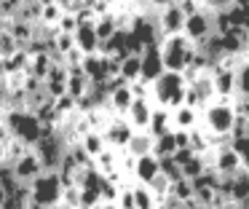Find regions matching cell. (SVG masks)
Returning <instances> with one entry per match:
<instances>
[{"label":"cell","instance_id":"cell-6","mask_svg":"<svg viewBox=\"0 0 249 209\" xmlns=\"http://www.w3.org/2000/svg\"><path fill=\"white\" fill-rule=\"evenodd\" d=\"M185 19L188 16L182 14V8H179L177 3H172L169 8L158 11L156 14V30H158V38H166V35H179L185 27Z\"/></svg>","mask_w":249,"mask_h":209},{"label":"cell","instance_id":"cell-35","mask_svg":"<svg viewBox=\"0 0 249 209\" xmlns=\"http://www.w3.org/2000/svg\"><path fill=\"white\" fill-rule=\"evenodd\" d=\"M236 94L249 96V62H244L236 70Z\"/></svg>","mask_w":249,"mask_h":209},{"label":"cell","instance_id":"cell-47","mask_svg":"<svg viewBox=\"0 0 249 209\" xmlns=\"http://www.w3.org/2000/svg\"><path fill=\"white\" fill-rule=\"evenodd\" d=\"M244 51H249V27L244 30Z\"/></svg>","mask_w":249,"mask_h":209},{"label":"cell","instance_id":"cell-25","mask_svg":"<svg viewBox=\"0 0 249 209\" xmlns=\"http://www.w3.org/2000/svg\"><path fill=\"white\" fill-rule=\"evenodd\" d=\"M81 145H83V150L89 153V158H99V155L107 150V139H105V134L102 132H89V134H83L81 137Z\"/></svg>","mask_w":249,"mask_h":209},{"label":"cell","instance_id":"cell-2","mask_svg":"<svg viewBox=\"0 0 249 209\" xmlns=\"http://www.w3.org/2000/svg\"><path fill=\"white\" fill-rule=\"evenodd\" d=\"M158 51H161V62L163 70L169 73H185L190 67V62L196 59L198 54V46L190 43L188 38L179 32V35H166L158 40Z\"/></svg>","mask_w":249,"mask_h":209},{"label":"cell","instance_id":"cell-50","mask_svg":"<svg viewBox=\"0 0 249 209\" xmlns=\"http://www.w3.org/2000/svg\"><path fill=\"white\" fill-rule=\"evenodd\" d=\"M81 209H91V207H81Z\"/></svg>","mask_w":249,"mask_h":209},{"label":"cell","instance_id":"cell-52","mask_svg":"<svg viewBox=\"0 0 249 209\" xmlns=\"http://www.w3.org/2000/svg\"><path fill=\"white\" fill-rule=\"evenodd\" d=\"M0 19H3V16H0Z\"/></svg>","mask_w":249,"mask_h":209},{"label":"cell","instance_id":"cell-20","mask_svg":"<svg viewBox=\"0 0 249 209\" xmlns=\"http://www.w3.org/2000/svg\"><path fill=\"white\" fill-rule=\"evenodd\" d=\"M54 59H51V54L49 51H43V54H35V57H30V70H27V75H33V78H38V80H46L49 78V73L54 70Z\"/></svg>","mask_w":249,"mask_h":209},{"label":"cell","instance_id":"cell-38","mask_svg":"<svg viewBox=\"0 0 249 209\" xmlns=\"http://www.w3.org/2000/svg\"><path fill=\"white\" fill-rule=\"evenodd\" d=\"M233 110H236L238 118L249 121V96H244V94H236V96H233Z\"/></svg>","mask_w":249,"mask_h":209},{"label":"cell","instance_id":"cell-31","mask_svg":"<svg viewBox=\"0 0 249 209\" xmlns=\"http://www.w3.org/2000/svg\"><path fill=\"white\" fill-rule=\"evenodd\" d=\"M59 19H62V8H59L56 3H51V5H40V16H38V21H40L43 27H54V30H56Z\"/></svg>","mask_w":249,"mask_h":209},{"label":"cell","instance_id":"cell-1","mask_svg":"<svg viewBox=\"0 0 249 209\" xmlns=\"http://www.w3.org/2000/svg\"><path fill=\"white\" fill-rule=\"evenodd\" d=\"M185 94H188V80L182 73H161V78H156L150 83V102L163 110H177L185 105Z\"/></svg>","mask_w":249,"mask_h":209},{"label":"cell","instance_id":"cell-34","mask_svg":"<svg viewBox=\"0 0 249 209\" xmlns=\"http://www.w3.org/2000/svg\"><path fill=\"white\" fill-rule=\"evenodd\" d=\"M204 171H206V164H204L201 155H193V158L182 166V177H188V180H196V177H201Z\"/></svg>","mask_w":249,"mask_h":209},{"label":"cell","instance_id":"cell-36","mask_svg":"<svg viewBox=\"0 0 249 209\" xmlns=\"http://www.w3.org/2000/svg\"><path fill=\"white\" fill-rule=\"evenodd\" d=\"M78 30V19L75 14H62L59 24H56V32H65V35H75Z\"/></svg>","mask_w":249,"mask_h":209},{"label":"cell","instance_id":"cell-26","mask_svg":"<svg viewBox=\"0 0 249 209\" xmlns=\"http://www.w3.org/2000/svg\"><path fill=\"white\" fill-rule=\"evenodd\" d=\"M177 150H179V148H177V137H174V132L161 134V137H156V142H153V155H156L158 161L172 158Z\"/></svg>","mask_w":249,"mask_h":209},{"label":"cell","instance_id":"cell-4","mask_svg":"<svg viewBox=\"0 0 249 209\" xmlns=\"http://www.w3.org/2000/svg\"><path fill=\"white\" fill-rule=\"evenodd\" d=\"M62 190H65V185H62L59 171H51V169H46L43 174H38L33 182H30V196L38 198L40 204H46L49 209L59 207Z\"/></svg>","mask_w":249,"mask_h":209},{"label":"cell","instance_id":"cell-24","mask_svg":"<svg viewBox=\"0 0 249 209\" xmlns=\"http://www.w3.org/2000/svg\"><path fill=\"white\" fill-rule=\"evenodd\" d=\"M94 30H97V38H99L102 43L118 35V19H115V11L97 16V21H94Z\"/></svg>","mask_w":249,"mask_h":209},{"label":"cell","instance_id":"cell-14","mask_svg":"<svg viewBox=\"0 0 249 209\" xmlns=\"http://www.w3.org/2000/svg\"><path fill=\"white\" fill-rule=\"evenodd\" d=\"M212 80H214L217 96H236V70H225L212 64Z\"/></svg>","mask_w":249,"mask_h":209},{"label":"cell","instance_id":"cell-15","mask_svg":"<svg viewBox=\"0 0 249 209\" xmlns=\"http://www.w3.org/2000/svg\"><path fill=\"white\" fill-rule=\"evenodd\" d=\"M99 38L94 24H78L75 30V48L83 54V57H91V54H99Z\"/></svg>","mask_w":249,"mask_h":209},{"label":"cell","instance_id":"cell-39","mask_svg":"<svg viewBox=\"0 0 249 209\" xmlns=\"http://www.w3.org/2000/svg\"><path fill=\"white\" fill-rule=\"evenodd\" d=\"M134 188V185H131ZM131 188H121V193H118V207L121 209H134V190H131Z\"/></svg>","mask_w":249,"mask_h":209},{"label":"cell","instance_id":"cell-23","mask_svg":"<svg viewBox=\"0 0 249 209\" xmlns=\"http://www.w3.org/2000/svg\"><path fill=\"white\" fill-rule=\"evenodd\" d=\"M166 132H172V113L163 110V107H156V110H153V118H150V126H147V134L156 139Z\"/></svg>","mask_w":249,"mask_h":209},{"label":"cell","instance_id":"cell-44","mask_svg":"<svg viewBox=\"0 0 249 209\" xmlns=\"http://www.w3.org/2000/svg\"><path fill=\"white\" fill-rule=\"evenodd\" d=\"M6 198H8V188L0 182V209H3V204H6Z\"/></svg>","mask_w":249,"mask_h":209},{"label":"cell","instance_id":"cell-40","mask_svg":"<svg viewBox=\"0 0 249 209\" xmlns=\"http://www.w3.org/2000/svg\"><path fill=\"white\" fill-rule=\"evenodd\" d=\"M177 5L182 8V14H185V16L198 14V11H201V0H177Z\"/></svg>","mask_w":249,"mask_h":209},{"label":"cell","instance_id":"cell-51","mask_svg":"<svg viewBox=\"0 0 249 209\" xmlns=\"http://www.w3.org/2000/svg\"><path fill=\"white\" fill-rule=\"evenodd\" d=\"M247 174H249V166H247Z\"/></svg>","mask_w":249,"mask_h":209},{"label":"cell","instance_id":"cell-37","mask_svg":"<svg viewBox=\"0 0 249 209\" xmlns=\"http://www.w3.org/2000/svg\"><path fill=\"white\" fill-rule=\"evenodd\" d=\"M161 171H163V174H166L172 182H177L179 177H182V169H179V164H177L174 158H163V161H161Z\"/></svg>","mask_w":249,"mask_h":209},{"label":"cell","instance_id":"cell-9","mask_svg":"<svg viewBox=\"0 0 249 209\" xmlns=\"http://www.w3.org/2000/svg\"><path fill=\"white\" fill-rule=\"evenodd\" d=\"M43 164H40V158H38V153L35 150H27V153L22 155V158H17L11 164V174L17 177L19 182H33L38 174H43Z\"/></svg>","mask_w":249,"mask_h":209},{"label":"cell","instance_id":"cell-43","mask_svg":"<svg viewBox=\"0 0 249 209\" xmlns=\"http://www.w3.org/2000/svg\"><path fill=\"white\" fill-rule=\"evenodd\" d=\"M24 209H49V207H46V204H40L38 198L27 196V198H24Z\"/></svg>","mask_w":249,"mask_h":209},{"label":"cell","instance_id":"cell-33","mask_svg":"<svg viewBox=\"0 0 249 209\" xmlns=\"http://www.w3.org/2000/svg\"><path fill=\"white\" fill-rule=\"evenodd\" d=\"M17 51H22V46L17 43V38H14L8 30H0V59L14 57Z\"/></svg>","mask_w":249,"mask_h":209},{"label":"cell","instance_id":"cell-22","mask_svg":"<svg viewBox=\"0 0 249 209\" xmlns=\"http://www.w3.org/2000/svg\"><path fill=\"white\" fill-rule=\"evenodd\" d=\"M121 78L126 83H134L142 78V54H126L121 59Z\"/></svg>","mask_w":249,"mask_h":209},{"label":"cell","instance_id":"cell-28","mask_svg":"<svg viewBox=\"0 0 249 209\" xmlns=\"http://www.w3.org/2000/svg\"><path fill=\"white\" fill-rule=\"evenodd\" d=\"M172 198H177L179 204H188L196 198V190H193V180L188 177H179L177 182H172Z\"/></svg>","mask_w":249,"mask_h":209},{"label":"cell","instance_id":"cell-19","mask_svg":"<svg viewBox=\"0 0 249 209\" xmlns=\"http://www.w3.org/2000/svg\"><path fill=\"white\" fill-rule=\"evenodd\" d=\"M8 32H11L14 38H17V43L22 48H27V43L35 38V21H27V19H11L6 27Z\"/></svg>","mask_w":249,"mask_h":209},{"label":"cell","instance_id":"cell-29","mask_svg":"<svg viewBox=\"0 0 249 209\" xmlns=\"http://www.w3.org/2000/svg\"><path fill=\"white\" fill-rule=\"evenodd\" d=\"M131 190H134V209H156V196H153V190L147 185L137 182Z\"/></svg>","mask_w":249,"mask_h":209},{"label":"cell","instance_id":"cell-21","mask_svg":"<svg viewBox=\"0 0 249 209\" xmlns=\"http://www.w3.org/2000/svg\"><path fill=\"white\" fill-rule=\"evenodd\" d=\"M190 89L198 94V99H201V107H206L212 99L217 96V91H214V80H212V70L209 73H204V75H198V78L190 83Z\"/></svg>","mask_w":249,"mask_h":209},{"label":"cell","instance_id":"cell-46","mask_svg":"<svg viewBox=\"0 0 249 209\" xmlns=\"http://www.w3.org/2000/svg\"><path fill=\"white\" fill-rule=\"evenodd\" d=\"M97 209H121V207H118L115 201H105V204H99Z\"/></svg>","mask_w":249,"mask_h":209},{"label":"cell","instance_id":"cell-32","mask_svg":"<svg viewBox=\"0 0 249 209\" xmlns=\"http://www.w3.org/2000/svg\"><path fill=\"white\" fill-rule=\"evenodd\" d=\"M62 209H81V185H67L62 190V201H59Z\"/></svg>","mask_w":249,"mask_h":209},{"label":"cell","instance_id":"cell-17","mask_svg":"<svg viewBox=\"0 0 249 209\" xmlns=\"http://www.w3.org/2000/svg\"><path fill=\"white\" fill-rule=\"evenodd\" d=\"M131 102H134V94H131V86L129 83L113 89V91H110V96H107V105H110V110H113L115 115H126L129 107H131Z\"/></svg>","mask_w":249,"mask_h":209},{"label":"cell","instance_id":"cell-49","mask_svg":"<svg viewBox=\"0 0 249 209\" xmlns=\"http://www.w3.org/2000/svg\"><path fill=\"white\" fill-rule=\"evenodd\" d=\"M244 137H247V139H249V121H247V134H244Z\"/></svg>","mask_w":249,"mask_h":209},{"label":"cell","instance_id":"cell-5","mask_svg":"<svg viewBox=\"0 0 249 209\" xmlns=\"http://www.w3.org/2000/svg\"><path fill=\"white\" fill-rule=\"evenodd\" d=\"M182 35L188 38L190 43H196V46H204L212 35H217V30H214V14H206V11L190 14L188 19H185Z\"/></svg>","mask_w":249,"mask_h":209},{"label":"cell","instance_id":"cell-11","mask_svg":"<svg viewBox=\"0 0 249 209\" xmlns=\"http://www.w3.org/2000/svg\"><path fill=\"white\" fill-rule=\"evenodd\" d=\"M163 70V62H161V51H158V43H150V46L142 48V80L153 83L156 78H161Z\"/></svg>","mask_w":249,"mask_h":209},{"label":"cell","instance_id":"cell-8","mask_svg":"<svg viewBox=\"0 0 249 209\" xmlns=\"http://www.w3.org/2000/svg\"><path fill=\"white\" fill-rule=\"evenodd\" d=\"M105 139H107V148H115V150H124L126 145H129V139L134 137V129L129 126V121H126L124 115H115L113 121L105 126Z\"/></svg>","mask_w":249,"mask_h":209},{"label":"cell","instance_id":"cell-30","mask_svg":"<svg viewBox=\"0 0 249 209\" xmlns=\"http://www.w3.org/2000/svg\"><path fill=\"white\" fill-rule=\"evenodd\" d=\"M212 145H209V132H206L204 126H198V129H193L190 132V150H193L196 155H201V153H206Z\"/></svg>","mask_w":249,"mask_h":209},{"label":"cell","instance_id":"cell-12","mask_svg":"<svg viewBox=\"0 0 249 209\" xmlns=\"http://www.w3.org/2000/svg\"><path fill=\"white\" fill-rule=\"evenodd\" d=\"M201 110L198 107H177V110H172V132H193V129L201 126Z\"/></svg>","mask_w":249,"mask_h":209},{"label":"cell","instance_id":"cell-45","mask_svg":"<svg viewBox=\"0 0 249 209\" xmlns=\"http://www.w3.org/2000/svg\"><path fill=\"white\" fill-rule=\"evenodd\" d=\"M8 161V150H6V142H0V166Z\"/></svg>","mask_w":249,"mask_h":209},{"label":"cell","instance_id":"cell-42","mask_svg":"<svg viewBox=\"0 0 249 209\" xmlns=\"http://www.w3.org/2000/svg\"><path fill=\"white\" fill-rule=\"evenodd\" d=\"M145 3H147V5H150V8L158 14V11L169 8V5H172V3H177V0H145Z\"/></svg>","mask_w":249,"mask_h":209},{"label":"cell","instance_id":"cell-13","mask_svg":"<svg viewBox=\"0 0 249 209\" xmlns=\"http://www.w3.org/2000/svg\"><path fill=\"white\" fill-rule=\"evenodd\" d=\"M161 171V161L156 158L153 153L147 155H140V158H134V169H131V177H134V182H140V185H150L153 177Z\"/></svg>","mask_w":249,"mask_h":209},{"label":"cell","instance_id":"cell-41","mask_svg":"<svg viewBox=\"0 0 249 209\" xmlns=\"http://www.w3.org/2000/svg\"><path fill=\"white\" fill-rule=\"evenodd\" d=\"M193 155H196V153H193V150H190V148H179V150H177V153H174V155H172V158H174V161H177V164H179V169H182V166H185V164H188V161H190V158H193Z\"/></svg>","mask_w":249,"mask_h":209},{"label":"cell","instance_id":"cell-10","mask_svg":"<svg viewBox=\"0 0 249 209\" xmlns=\"http://www.w3.org/2000/svg\"><path fill=\"white\" fill-rule=\"evenodd\" d=\"M153 110H156V105H153L150 99H134L129 107V113H126V121H129V126L134 129V132H147V126H150V118H153Z\"/></svg>","mask_w":249,"mask_h":209},{"label":"cell","instance_id":"cell-27","mask_svg":"<svg viewBox=\"0 0 249 209\" xmlns=\"http://www.w3.org/2000/svg\"><path fill=\"white\" fill-rule=\"evenodd\" d=\"M153 142H156V139H153L147 132H134V137L129 139V145H126V153L134 155V158L147 155V153H153Z\"/></svg>","mask_w":249,"mask_h":209},{"label":"cell","instance_id":"cell-7","mask_svg":"<svg viewBox=\"0 0 249 209\" xmlns=\"http://www.w3.org/2000/svg\"><path fill=\"white\" fill-rule=\"evenodd\" d=\"M214 171L220 177H231V180H236V177H241L244 171H247V166H244V158H241V153H238V150L220 148V150H217Z\"/></svg>","mask_w":249,"mask_h":209},{"label":"cell","instance_id":"cell-18","mask_svg":"<svg viewBox=\"0 0 249 209\" xmlns=\"http://www.w3.org/2000/svg\"><path fill=\"white\" fill-rule=\"evenodd\" d=\"M81 67H83V75H86L91 83H105V80H107V73H105V57H99V54L86 57Z\"/></svg>","mask_w":249,"mask_h":209},{"label":"cell","instance_id":"cell-48","mask_svg":"<svg viewBox=\"0 0 249 209\" xmlns=\"http://www.w3.org/2000/svg\"><path fill=\"white\" fill-rule=\"evenodd\" d=\"M38 3H40V5H51L54 0H38Z\"/></svg>","mask_w":249,"mask_h":209},{"label":"cell","instance_id":"cell-16","mask_svg":"<svg viewBox=\"0 0 249 209\" xmlns=\"http://www.w3.org/2000/svg\"><path fill=\"white\" fill-rule=\"evenodd\" d=\"M91 89V80L83 75V67H67V94L75 96V99H83Z\"/></svg>","mask_w":249,"mask_h":209},{"label":"cell","instance_id":"cell-3","mask_svg":"<svg viewBox=\"0 0 249 209\" xmlns=\"http://www.w3.org/2000/svg\"><path fill=\"white\" fill-rule=\"evenodd\" d=\"M201 121L209 134H233L238 121L233 110V96H214L206 107H201Z\"/></svg>","mask_w":249,"mask_h":209}]
</instances>
